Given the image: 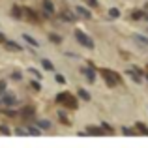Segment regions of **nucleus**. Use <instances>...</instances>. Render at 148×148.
Masks as SVG:
<instances>
[{
    "label": "nucleus",
    "instance_id": "f257e3e1",
    "mask_svg": "<svg viewBox=\"0 0 148 148\" xmlns=\"http://www.w3.org/2000/svg\"><path fill=\"white\" fill-rule=\"evenodd\" d=\"M99 73H101V77L105 79V83H107L109 86H116V84L120 83V75H118V73H114L112 69H105L103 68Z\"/></svg>",
    "mask_w": 148,
    "mask_h": 148
},
{
    "label": "nucleus",
    "instance_id": "f03ea898",
    "mask_svg": "<svg viewBox=\"0 0 148 148\" xmlns=\"http://www.w3.org/2000/svg\"><path fill=\"white\" fill-rule=\"evenodd\" d=\"M56 101L62 103V105H66V107H69V109H77V99L73 98L69 92H62V94H58Z\"/></svg>",
    "mask_w": 148,
    "mask_h": 148
},
{
    "label": "nucleus",
    "instance_id": "7ed1b4c3",
    "mask_svg": "<svg viewBox=\"0 0 148 148\" xmlns=\"http://www.w3.org/2000/svg\"><path fill=\"white\" fill-rule=\"evenodd\" d=\"M75 38H77V41H79L83 47H86V49H94V47H96L94 41H92V38L86 36L83 30H75Z\"/></svg>",
    "mask_w": 148,
    "mask_h": 148
},
{
    "label": "nucleus",
    "instance_id": "20e7f679",
    "mask_svg": "<svg viewBox=\"0 0 148 148\" xmlns=\"http://www.w3.org/2000/svg\"><path fill=\"white\" fill-rule=\"evenodd\" d=\"M60 19L64 23H75L77 21V11L73 13V11H69V10H64V11H60Z\"/></svg>",
    "mask_w": 148,
    "mask_h": 148
},
{
    "label": "nucleus",
    "instance_id": "39448f33",
    "mask_svg": "<svg viewBox=\"0 0 148 148\" xmlns=\"http://www.w3.org/2000/svg\"><path fill=\"white\" fill-rule=\"evenodd\" d=\"M2 103L8 105V107H11V105L17 103V98H15V94H11V92H6V94H2Z\"/></svg>",
    "mask_w": 148,
    "mask_h": 148
},
{
    "label": "nucleus",
    "instance_id": "423d86ee",
    "mask_svg": "<svg viewBox=\"0 0 148 148\" xmlns=\"http://www.w3.org/2000/svg\"><path fill=\"white\" fill-rule=\"evenodd\" d=\"M127 75H130L137 84L143 83V73H141V69H137V68H135V69H127Z\"/></svg>",
    "mask_w": 148,
    "mask_h": 148
},
{
    "label": "nucleus",
    "instance_id": "0eeeda50",
    "mask_svg": "<svg viewBox=\"0 0 148 148\" xmlns=\"http://www.w3.org/2000/svg\"><path fill=\"white\" fill-rule=\"evenodd\" d=\"M75 11H77V15H81L83 19H88V21L92 19V13H90V10H86L84 6H75Z\"/></svg>",
    "mask_w": 148,
    "mask_h": 148
},
{
    "label": "nucleus",
    "instance_id": "6e6552de",
    "mask_svg": "<svg viewBox=\"0 0 148 148\" xmlns=\"http://www.w3.org/2000/svg\"><path fill=\"white\" fill-rule=\"evenodd\" d=\"M83 73H84V77H86L88 83H94L96 81V71H94V68H92V64H90V68H84Z\"/></svg>",
    "mask_w": 148,
    "mask_h": 148
},
{
    "label": "nucleus",
    "instance_id": "1a4fd4ad",
    "mask_svg": "<svg viewBox=\"0 0 148 148\" xmlns=\"http://www.w3.org/2000/svg\"><path fill=\"white\" fill-rule=\"evenodd\" d=\"M4 45H6V49H10V51H15V53L23 51V47L17 43V41H11V40H6V41H4Z\"/></svg>",
    "mask_w": 148,
    "mask_h": 148
},
{
    "label": "nucleus",
    "instance_id": "9d476101",
    "mask_svg": "<svg viewBox=\"0 0 148 148\" xmlns=\"http://www.w3.org/2000/svg\"><path fill=\"white\" fill-rule=\"evenodd\" d=\"M43 11L45 15H54V4L51 0H43Z\"/></svg>",
    "mask_w": 148,
    "mask_h": 148
},
{
    "label": "nucleus",
    "instance_id": "9b49d317",
    "mask_svg": "<svg viewBox=\"0 0 148 148\" xmlns=\"http://www.w3.org/2000/svg\"><path fill=\"white\" fill-rule=\"evenodd\" d=\"M133 40L137 41V43L141 45V47H148V38H146V36H143V34H135Z\"/></svg>",
    "mask_w": 148,
    "mask_h": 148
},
{
    "label": "nucleus",
    "instance_id": "f8f14e48",
    "mask_svg": "<svg viewBox=\"0 0 148 148\" xmlns=\"http://www.w3.org/2000/svg\"><path fill=\"white\" fill-rule=\"evenodd\" d=\"M135 130H137L141 135H145V137L148 135V127H146V124H143V122H137V124H135Z\"/></svg>",
    "mask_w": 148,
    "mask_h": 148
},
{
    "label": "nucleus",
    "instance_id": "ddd939ff",
    "mask_svg": "<svg viewBox=\"0 0 148 148\" xmlns=\"http://www.w3.org/2000/svg\"><path fill=\"white\" fill-rule=\"evenodd\" d=\"M23 40H25L26 43H30V45H32V47H40V43H38V41L34 40L32 36H28V34H23Z\"/></svg>",
    "mask_w": 148,
    "mask_h": 148
},
{
    "label": "nucleus",
    "instance_id": "4468645a",
    "mask_svg": "<svg viewBox=\"0 0 148 148\" xmlns=\"http://www.w3.org/2000/svg\"><path fill=\"white\" fill-rule=\"evenodd\" d=\"M86 133L88 135H101V133H103V130H101V127H90V126H88L86 127Z\"/></svg>",
    "mask_w": 148,
    "mask_h": 148
},
{
    "label": "nucleus",
    "instance_id": "2eb2a0df",
    "mask_svg": "<svg viewBox=\"0 0 148 148\" xmlns=\"http://www.w3.org/2000/svg\"><path fill=\"white\" fill-rule=\"evenodd\" d=\"M11 15H13L15 19H21V17H23V11H21V8H19V6H13V8H11Z\"/></svg>",
    "mask_w": 148,
    "mask_h": 148
},
{
    "label": "nucleus",
    "instance_id": "dca6fc26",
    "mask_svg": "<svg viewBox=\"0 0 148 148\" xmlns=\"http://www.w3.org/2000/svg\"><path fill=\"white\" fill-rule=\"evenodd\" d=\"M38 127L40 130H51V122L49 120H38Z\"/></svg>",
    "mask_w": 148,
    "mask_h": 148
},
{
    "label": "nucleus",
    "instance_id": "f3484780",
    "mask_svg": "<svg viewBox=\"0 0 148 148\" xmlns=\"http://www.w3.org/2000/svg\"><path fill=\"white\" fill-rule=\"evenodd\" d=\"M41 66H43V68L47 69V71H53V69H54L53 62H51V60H47V58H43V60H41Z\"/></svg>",
    "mask_w": 148,
    "mask_h": 148
},
{
    "label": "nucleus",
    "instance_id": "a211bd4d",
    "mask_svg": "<svg viewBox=\"0 0 148 148\" xmlns=\"http://www.w3.org/2000/svg\"><path fill=\"white\" fill-rule=\"evenodd\" d=\"M109 17L111 19H118L120 17V10L118 8H111V10H109Z\"/></svg>",
    "mask_w": 148,
    "mask_h": 148
},
{
    "label": "nucleus",
    "instance_id": "6ab92c4d",
    "mask_svg": "<svg viewBox=\"0 0 148 148\" xmlns=\"http://www.w3.org/2000/svg\"><path fill=\"white\" fill-rule=\"evenodd\" d=\"M79 96H81V99H84V101H90V94H88L84 88H79Z\"/></svg>",
    "mask_w": 148,
    "mask_h": 148
},
{
    "label": "nucleus",
    "instance_id": "aec40b11",
    "mask_svg": "<svg viewBox=\"0 0 148 148\" xmlns=\"http://www.w3.org/2000/svg\"><path fill=\"white\" fill-rule=\"evenodd\" d=\"M26 130H28V135H40V133H41L40 127H34V126H28Z\"/></svg>",
    "mask_w": 148,
    "mask_h": 148
},
{
    "label": "nucleus",
    "instance_id": "412c9836",
    "mask_svg": "<svg viewBox=\"0 0 148 148\" xmlns=\"http://www.w3.org/2000/svg\"><path fill=\"white\" fill-rule=\"evenodd\" d=\"M32 114H34L32 107H25V109H23V116H25V118H28V116H32Z\"/></svg>",
    "mask_w": 148,
    "mask_h": 148
},
{
    "label": "nucleus",
    "instance_id": "4be33fe9",
    "mask_svg": "<svg viewBox=\"0 0 148 148\" xmlns=\"http://www.w3.org/2000/svg\"><path fill=\"white\" fill-rule=\"evenodd\" d=\"M28 73H30V75H34L36 79H41V73L38 71V69H34V68H28Z\"/></svg>",
    "mask_w": 148,
    "mask_h": 148
},
{
    "label": "nucleus",
    "instance_id": "5701e85b",
    "mask_svg": "<svg viewBox=\"0 0 148 148\" xmlns=\"http://www.w3.org/2000/svg\"><path fill=\"white\" fill-rule=\"evenodd\" d=\"M51 41H53V43H60V41H62V38L60 36H58V34H51Z\"/></svg>",
    "mask_w": 148,
    "mask_h": 148
},
{
    "label": "nucleus",
    "instance_id": "b1692460",
    "mask_svg": "<svg viewBox=\"0 0 148 148\" xmlns=\"http://www.w3.org/2000/svg\"><path fill=\"white\" fill-rule=\"evenodd\" d=\"M54 79H56V83H58V84H66V83H68V81H66V77H64V75H60V73H58Z\"/></svg>",
    "mask_w": 148,
    "mask_h": 148
},
{
    "label": "nucleus",
    "instance_id": "393cba45",
    "mask_svg": "<svg viewBox=\"0 0 148 148\" xmlns=\"http://www.w3.org/2000/svg\"><path fill=\"white\" fill-rule=\"evenodd\" d=\"M143 11H133V13H131V19H133V21H137V19H143Z\"/></svg>",
    "mask_w": 148,
    "mask_h": 148
},
{
    "label": "nucleus",
    "instance_id": "a878e982",
    "mask_svg": "<svg viewBox=\"0 0 148 148\" xmlns=\"http://www.w3.org/2000/svg\"><path fill=\"white\" fill-rule=\"evenodd\" d=\"M58 118H60V120H62V122H64V124H69L68 116H66V114H64V112H62V111H58Z\"/></svg>",
    "mask_w": 148,
    "mask_h": 148
},
{
    "label": "nucleus",
    "instance_id": "bb28decb",
    "mask_svg": "<svg viewBox=\"0 0 148 148\" xmlns=\"http://www.w3.org/2000/svg\"><path fill=\"white\" fill-rule=\"evenodd\" d=\"M11 79L21 81V79H23V73H21V71H13V73H11Z\"/></svg>",
    "mask_w": 148,
    "mask_h": 148
},
{
    "label": "nucleus",
    "instance_id": "cd10ccee",
    "mask_svg": "<svg viewBox=\"0 0 148 148\" xmlns=\"http://www.w3.org/2000/svg\"><path fill=\"white\" fill-rule=\"evenodd\" d=\"M101 130H103V131H107V133H112V127L111 126H109V124H101Z\"/></svg>",
    "mask_w": 148,
    "mask_h": 148
},
{
    "label": "nucleus",
    "instance_id": "c85d7f7f",
    "mask_svg": "<svg viewBox=\"0 0 148 148\" xmlns=\"http://www.w3.org/2000/svg\"><path fill=\"white\" fill-rule=\"evenodd\" d=\"M15 135H28V130H23V127H17V130H15Z\"/></svg>",
    "mask_w": 148,
    "mask_h": 148
},
{
    "label": "nucleus",
    "instance_id": "c756f323",
    "mask_svg": "<svg viewBox=\"0 0 148 148\" xmlns=\"http://www.w3.org/2000/svg\"><path fill=\"white\" fill-rule=\"evenodd\" d=\"M86 4H88L90 8H98V6H99V2H98V0H86Z\"/></svg>",
    "mask_w": 148,
    "mask_h": 148
},
{
    "label": "nucleus",
    "instance_id": "7c9ffc66",
    "mask_svg": "<svg viewBox=\"0 0 148 148\" xmlns=\"http://www.w3.org/2000/svg\"><path fill=\"white\" fill-rule=\"evenodd\" d=\"M122 133H124V135H133L135 131H133V130H130V127H122Z\"/></svg>",
    "mask_w": 148,
    "mask_h": 148
},
{
    "label": "nucleus",
    "instance_id": "2f4dec72",
    "mask_svg": "<svg viewBox=\"0 0 148 148\" xmlns=\"http://www.w3.org/2000/svg\"><path fill=\"white\" fill-rule=\"evenodd\" d=\"M30 84H32V88H34V90H40V83H38V81H30Z\"/></svg>",
    "mask_w": 148,
    "mask_h": 148
},
{
    "label": "nucleus",
    "instance_id": "473e14b6",
    "mask_svg": "<svg viewBox=\"0 0 148 148\" xmlns=\"http://www.w3.org/2000/svg\"><path fill=\"white\" fill-rule=\"evenodd\" d=\"M0 133H4V135H10V133H11V131H10V130H8V127H6V126H2V127H0Z\"/></svg>",
    "mask_w": 148,
    "mask_h": 148
},
{
    "label": "nucleus",
    "instance_id": "72a5a7b5",
    "mask_svg": "<svg viewBox=\"0 0 148 148\" xmlns=\"http://www.w3.org/2000/svg\"><path fill=\"white\" fill-rule=\"evenodd\" d=\"M6 90V83H4V81H0V92H4Z\"/></svg>",
    "mask_w": 148,
    "mask_h": 148
},
{
    "label": "nucleus",
    "instance_id": "f704fd0d",
    "mask_svg": "<svg viewBox=\"0 0 148 148\" xmlns=\"http://www.w3.org/2000/svg\"><path fill=\"white\" fill-rule=\"evenodd\" d=\"M0 41H6V38H4V34L0 32Z\"/></svg>",
    "mask_w": 148,
    "mask_h": 148
},
{
    "label": "nucleus",
    "instance_id": "c9c22d12",
    "mask_svg": "<svg viewBox=\"0 0 148 148\" xmlns=\"http://www.w3.org/2000/svg\"><path fill=\"white\" fill-rule=\"evenodd\" d=\"M146 21H148V15H146Z\"/></svg>",
    "mask_w": 148,
    "mask_h": 148
},
{
    "label": "nucleus",
    "instance_id": "e433bc0d",
    "mask_svg": "<svg viewBox=\"0 0 148 148\" xmlns=\"http://www.w3.org/2000/svg\"><path fill=\"white\" fill-rule=\"evenodd\" d=\"M146 79H148V75H146Z\"/></svg>",
    "mask_w": 148,
    "mask_h": 148
}]
</instances>
